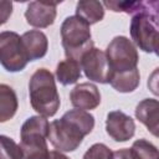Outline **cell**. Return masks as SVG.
<instances>
[{
    "label": "cell",
    "mask_w": 159,
    "mask_h": 159,
    "mask_svg": "<svg viewBox=\"0 0 159 159\" xmlns=\"http://www.w3.org/2000/svg\"><path fill=\"white\" fill-rule=\"evenodd\" d=\"M61 40L67 58L81 61L82 56L93 48L89 25L77 15L68 16L61 25Z\"/></svg>",
    "instance_id": "4"
},
{
    "label": "cell",
    "mask_w": 159,
    "mask_h": 159,
    "mask_svg": "<svg viewBox=\"0 0 159 159\" xmlns=\"http://www.w3.org/2000/svg\"><path fill=\"white\" fill-rule=\"evenodd\" d=\"M139 81H140V75L138 67L125 72L111 73L109 77V84L120 93L133 92L139 86Z\"/></svg>",
    "instance_id": "14"
},
{
    "label": "cell",
    "mask_w": 159,
    "mask_h": 159,
    "mask_svg": "<svg viewBox=\"0 0 159 159\" xmlns=\"http://www.w3.org/2000/svg\"><path fill=\"white\" fill-rule=\"evenodd\" d=\"M106 55L111 66V73L134 70L139 61L134 43L125 36H116L108 43Z\"/></svg>",
    "instance_id": "5"
},
{
    "label": "cell",
    "mask_w": 159,
    "mask_h": 159,
    "mask_svg": "<svg viewBox=\"0 0 159 159\" xmlns=\"http://www.w3.org/2000/svg\"><path fill=\"white\" fill-rule=\"evenodd\" d=\"M21 41L29 61L40 60L47 53V36L40 30H30L24 32L21 36Z\"/></svg>",
    "instance_id": "13"
},
{
    "label": "cell",
    "mask_w": 159,
    "mask_h": 159,
    "mask_svg": "<svg viewBox=\"0 0 159 159\" xmlns=\"http://www.w3.org/2000/svg\"><path fill=\"white\" fill-rule=\"evenodd\" d=\"M143 7V6H142ZM157 27L149 20L147 14L140 10L139 12L134 14L130 21V36L133 42L144 52H153L154 42L158 35Z\"/></svg>",
    "instance_id": "8"
},
{
    "label": "cell",
    "mask_w": 159,
    "mask_h": 159,
    "mask_svg": "<svg viewBox=\"0 0 159 159\" xmlns=\"http://www.w3.org/2000/svg\"><path fill=\"white\" fill-rule=\"evenodd\" d=\"M113 159H134L130 149H118L113 152Z\"/></svg>",
    "instance_id": "24"
},
{
    "label": "cell",
    "mask_w": 159,
    "mask_h": 159,
    "mask_svg": "<svg viewBox=\"0 0 159 159\" xmlns=\"http://www.w3.org/2000/svg\"><path fill=\"white\" fill-rule=\"evenodd\" d=\"M106 132L116 142H127L134 135V119L122 111H112L106 119Z\"/></svg>",
    "instance_id": "9"
},
{
    "label": "cell",
    "mask_w": 159,
    "mask_h": 159,
    "mask_svg": "<svg viewBox=\"0 0 159 159\" xmlns=\"http://www.w3.org/2000/svg\"><path fill=\"white\" fill-rule=\"evenodd\" d=\"M0 62L9 72L22 71L29 62L21 37L14 31L0 34Z\"/></svg>",
    "instance_id": "6"
},
{
    "label": "cell",
    "mask_w": 159,
    "mask_h": 159,
    "mask_svg": "<svg viewBox=\"0 0 159 159\" xmlns=\"http://www.w3.org/2000/svg\"><path fill=\"white\" fill-rule=\"evenodd\" d=\"M17 111V97L7 84H0V122L11 119Z\"/></svg>",
    "instance_id": "17"
},
{
    "label": "cell",
    "mask_w": 159,
    "mask_h": 159,
    "mask_svg": "<svg viewBox=\"0 0 159 159\" xmlns=\"http://www.w3.org/2000/svg\"><path fill=\"white\" fill-rule=\"evenodd\" d=\"M148 89L154 94V96H159V67L155 68L148 77V82H147Z\"/></svg>",
    "instance_id": "23"
},
{
    "label": "cell",
    "mask_w": 159,
    "mask_h": 159,
    "mask_svg": "<svg viewBox=\"0 0 159 159\" xmlns=\"http://www.w3.org/2000/svg\"><path fill=\"white\" fill-rule=\"evenodd\" d=\"M0 144H1L0 159H25L21 147L19 144H16L14 142V139H11L6 135H1Z\"/></svg>",
    "instance_id": "19"
},
{
    "label": "cell",
    "mask_w": 159,
    "mask_h": 159,
    "mask_svg": "<svg viewBox=\"0 0 159 159\" xmlns=\"http://www.w3.org/2000/svg\"><path fill=\"white\" fill-rule=\"evenodd\" d=\"M130 152L134 159H159L158 148L145 139H138L133 143Z\"/></svg>",
    "instance_id": "18"
},
{
    "label": "cell",
    "mask_w": 159,
    "mask_h": 159,
    "mask_svg": "<svg viewBox=\"0 0 159 159\" xmlns=\"http://www.w3.org/2000/svg\"><path fill=\"white\" fill-rule=\"evenodd\" d=\"M142 10L147 14V16L153 22V25L159 29V0L143 1Z\"/></svg>",
    "instance_id": "22"
},
{
    "label": "cell",
    "mask_w": 159,
    "mask_h": 159,
    "mask_svg": "<svg viewBox=\"0 0 159 159\" xmlns=\"http://www.w3.org/2000/svg\"><path fill=\"white\" fill-rule=\"evenodd\" d=\"M57 2H43L31 1L25 11V19L32 27L45 29L55 22Z\"/></svg>",
    "instance_id": "10"
},
{
    "label": "cell",
    "mask_w": 159,
    "mask_h": 159,
    "mask_svg": "<svg viewBox=\"0 0 159 159\" xmlns=\"http://www.w3.org/2000/svg\"><path fill=\"white\" fill-rule=\"evenodd\" d=\"M76 15L88 25L97 24L104 17L103 2L97 0H81L76 5Z\"/></svg>",
    "instance_id": "15"
},
{
    "label": "cell",
    "mask_w": 159,
    "mask_h": 159,
    "mask_svg": "<svg viewBox=\"0 0 159 159\" xmlns=\"http://www.w3.org/2000/svg\"><path fill=\"white\" fill-rule=\"evenodd\" d=\"M31 107L42 117H52L60 108L61 101L53 75L46 68L36 70L29 82Z\"/></svg>",
    "instance_id": "2"
},
{
    "label": "cell",
    "mask_w": 159,
    "mask_h": 159,
    "mask_svg": "<svg viewBox=\"0 0 159 159\" xmlns=\"http://www.w3.org/2000/svg\"><path fill=\"white\" fill-rule=\"evenodd\" d=\"M81 67L86 77L93 82L98 83H109L111 77V66L107 58L106 52L99 48H91L81 58Z\"/></svg>",
    "instance_id": "7"
},
{
    "label": "cell",
    "mask_w": 159,
    "mask_h": 159,
    "mask_svg": "<svg viewBox=\"0 0 159 159\" xmlns=\"http://www.w3.org/2000/svg\"><path fill=\"white\" fill-rule=\"evenodd\" d=\"M50 123L46 117L32 116L25 120L20 130V147L25 159H46L50 154L47 142Z\"/></svg>",
    "instance_id": "3"
},
{
    "label": "cell",
    "mask_w": 159,
    "mask_h": 159,
    "mask_svg": "<svg viewBox=\"0 0 159 159\" xmlns=\"http://www.w3.org/2000/svg\"><path fill=\"white\" fill-rule=\"evenodd\" d=\"M135 118L147 127V129L159 138V101L145 98L135 107Z\"/></svg>",
    "instance_id": "12"
},
{
    "label": "cell",
    "mask_w": 159,
    "mask_h": 159,
    "mask_svg": "<svg viewBox=\"0 0 159 159\" xmlns=\"http://www.w3.org/2000/svg\"><path fill=\"white\" fill-rule=\"evenodd\" d=\"M94 128V117L87 111L71 109L50 124L48 139L58 152H73Z\"/></svg>",
    "instance_id": "1"
},
{
    "label": "cell",
    "mask_w": 159,
    "mask_h": 159,
    "mask_svg": "<svg viewBox=\"0 0 159 159\" xmlns=\"http://www.w3.org/2000/svg\"><path fill=\"white\" fill-rule=\"evenodd\" d=\"M46 159H70V158L66 157L65 154H62L58 150H52V152H50V154H48V157Z\"/></svg>",
    "instance_id": "25"
},
{
    "label": "cell",
    "mask_w": 159,
    "mask_h": 159,
    "mask_svg": "<svg viewBox=\"0 0 159 159\" xmlns=\"http://www.w3.org/2000/svg\"><path fill=\"white\" fill-rule=\"evenodd\" d=\"M83 159H113V152L103 143H96L83 154Z\"/></svg>",
    "instance_id": "21"
},
{
    "label": "cell",
    "mask_w": 159,
    "mask_h": 159,
    "mask_svg": "<svg viewBox=\"0 0 159 159\" xmlns=\"http://www.w3.org/2000/svg\"><path fill=\"white\" fill-rule=\"evenodd\" d=\"M70 99L75 108L91 111L99 106L101 93L96 84L91 82H83L73 87L70 93Z\"/></svg>",
    "instance_id": "11"
},
{
    "label": "cell",
    "mask_w": 159,
    "mask_h": 159,
    "mask_svg": "<svg viewBox=\"0 0 159 159\" xmlns=\"http://www.w3.org/2000/svg\"><path fill=\"white\" fill-rule=\"evenodd\" d=\"M81 71H82V67L80 61L66 58L58 62L56 67V78L63 86L73 84L81 78Z\"/></svg>",
    "instance_id": "16"
},
{
    "label": "cell",
    "mask_w": 159,
    "mask_h": 159,
    "mask_svg": "<svg viewBox=\"0 0 159 159\" xmlns=\"http://www.w3.org/2000/svg\"><path fill=\"white\" fill-rule=\"evenodd\" d=\"M153 52H155V55L159 57V32H158L157 39H155V42H154V48H153Z\"/></svg>",
    "instance_id": "26"
},
{
    "label": "cell",
    "mask_w": 159,
    "mask_h": 159,
    "mask_svg": "<svg viewBox=\"0 0 159 159\" xmlns=\"http://www.w3.org/2000/svg\"><path fill=\"white\" fill-rule=\"evenodd\" d=\"M103 5L114 12L137 14L142 10L143 1H104Z\"/></svg>",
    "instance_id": "20"
}]
</instances>
